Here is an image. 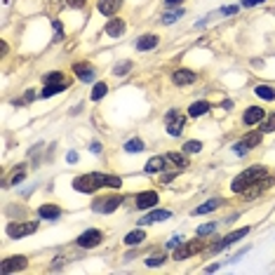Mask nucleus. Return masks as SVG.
I'll use <instances>...</instances> for the list:
<instances>
[{
	"label": "nucleus",
	"mask_w": 275,
	"mask_h": 275,
	"mask_svg": "<svg viewBox=\"0 0 275 275\" xmlns=\"http://www.w3.org/2000/svg\"><path fill=\"white\" fill-rule=\"evenodd\" d=\"M101 186H106V188H120L122 179L116 177V174H99V172H94V174H82V177L73 179V188L80 190V193H94V190H99Z\"/></svg>",
	"instance_id": "f257e3e1"
},
{
	"label": "nucleus",
	"mask_w": 275,
	"mask_h": 275,
	"mask_svg": "<svg viewBox=\"0 0 275 275\" xmlns=\"http://www.w3.org/2000/svg\"><path fill=\"white\" fill-rule=\"evenodd\" d=\"M266 177V170L263 167H250V170H244L242 174L233 179V193H242V190H250L252 186H257L261 183V179Z\"/></svg>",
	"instance_id": "f03ea898"
},
{
	"label": "nucleus",
	"mask_w": 275,
	"mask_h": 275,
	"mask_svg": "<svg viewBox=\"0 0 275 275\" xmlns=\"http://www.w3.org/2000/svg\"><path fill=\"white\" fill-rule=\"evenodd\" d=\"M165 125H167V132L174 136L181 134V129L186 127V116H181L179 111H170L165 116Z\"/></svg>",
	"instance_id": "7ed1b4c3"
},
{
	"label": "nucleus",
	"mask_w": 275,
	"mask_h": 275,
	"mask_svg": "<svg viewBox=\"0 0 275 275\" xmlns=\"http://www.w3.org/2000/svg\"><path fill=\"white\" fill-rule=\"evenodd\" d=\"M38 231V221H26V224H10L7 226V235L10 238H24V235H31V233Z\"/></svg>",
	"instance_id": "20e7f679"
},
{
	"label": "nucleus",
	"mask_w": 275,
	"mask_h": 275,
	"mask_svg": "<svg viewBox=\"0 0 275 275\" xmlns=\"http://www.w3.org/2000/svg\"><path fill=\"white\" fill-rule=\"evenodd\" d=\"M101 240H104V235H101V231H85L82 235H78V247H82V250H90V247H97V244H101Z\"/></svg>",
	"instance_id": "39448f33"
},
{
	"label": "nucleus",
	"mask_w": 275,
	"mask_h": 275,
	"mask_svg": "<svg viewBox=\"0 0 275 275\" xmlns=\"http://www.w3.org/2000/svg\"><path fill=\"white\" fill-rule=\"evenodd\" d=\"M202 247H205L202 240H193V242H188V244H181V247L174 252V259H177V261H183V259H188V257H193V254H198Z\"/></svg>",
	"instance_id": "423d86ee"
},
{
	"label": "nucleus",
	"mask_w": 275,
	"mask_h": 275,
	"mask_svg": "<svg viewBox=\"0 0 275 275\" xmlns=\"http://www.w3.org/2000/svg\"><path fill=\"white\" fill-rule=\"evenodd\" d=\"M118 207H120V198H101V200H97L92 205V209L99 214H111L116 212Z\"/></svg>",
	"instance_id": "0eeeda50"
},
{
	"label": "nucleus",
	"mask_w": 275,
	"mask_h": 275,
	"mask_svg": "<svg viewBox=\"0 0 275 275\" xmlns=\"http://www.w3.org/2000/svg\"><path fill=\"white\" fill-rule=\"evenodd\" d=\"M247 231H250V228H238V231H233V233H228L226 238L221 240V242H216L212 247V252H219V250H224V247H228V244H233V242H238L240 238H244V235H247Z\"/></svg>",
	"instance_id": "6e6552de"
},
{
	"label": "nucleus",
	"mask_w": 275,
	"mask_h": 275,
	"mask_svg": "<svg viewBox=\"0 0 275 275\" xmlns=\"http://www.w3.org/2000/svg\"><path fill=\"white\" fill-rule=\"evenodd\" d=\"M170 216H172L170 209H153V212H148L144 219H139V224L141 226H148V224H158V221H165V219H170Z\"/></svg>",
	"instance_id": "1a4fd4ad"
},
{
	"label": "nucleus",
	"mask_w": 275,
	"mask_h": 275,
	"mask_svg": "<svg viewBox=\"0 0 275 275\" xmlns=\"http://www.w3.org/2000/svg\"><path fill=\"white\" fill-rule=\"evenodd\" d=\"M26 268V259L24 257H10L3 261V266H0V270L3 273H14V270H24Z\"/></svg>",
	"instance_id": "9d476101"
},
{
	"label": "nucleus",
	"mask_w": 275,
	"mask_h": 275,
	"mask_svg": "<svg viewBox=\"0 0 275 275\" xmlns=\"http://www.w3.org/2000/svg\"><path fill=\"white\" fill-rule=\"evenodd\" d=\"M158 205V193L155 190H146V193H139L136 196V207L139 209H148Z\"/></svg>",
	"instance_id": "9b49d317"
},
{
	"label": "nucleus",
	"mask_w": 275,
	"mask_h": 275,
	"mask_svg": "<svg viewBox=\"0 0 275 275\" xmlns=\"http://www.w3.org/2000/svg\"><path fill=\"white\" fill-rule=\"evenodd\" d=\"M73 73L78 75L82 82H92V80H94V75H97V71H94L90 64H73Z\"/></svg>",
	"instance_id": "f8f14e48"
},
{
	"label": "nucleus",
	"mask_w": 275,
	"mask_h": 275,
	"mask_svg": "<svg viewBox=\"0 0 275 275\" xmlns=\"http://www.w3.org/2000/svg\"><path fill=\"white\" fill-rule=\"evenodd\" d=\"M198 75L193 73V71H186V68H179V71H174V75H172V80H174V85H190V82H196Z\"/></svg>",
	"instance_id": "ddd939ff"
},
{
	"label": "nucleus",
	"mask_w": 275,
	"mask_h": 275,
	"mask_svg": "<svg viewBox=\"0 0 275 275\" xmlns=\"http://www.w3.org/2000/svg\"><path fill=\"white\" fill-rule=\"evenodd\" d=\"M122 0H99V12L104 14V17H111V14H116L120 10Z\"/></svg>",
	"instance_id": "4468645a"
},
{
	"label": "nucleus",
	"mask_w": 275,
	"mask_h": 275,
	"mask_svg": "<svg viewBox=\"0 0 275 275\" xmlns=\"http://www.w3.org/2000/svg\"><path fill=\"white\" fill-rule=\"evenodd\" d=\"M263 108H259V106H250L247 108V113H244V118H242V122L244 125H257V122H261L263 120Z\"/></svg>",
	"instance_id": "2eb2a0df"
},
{
	"label": "nucleus",
	"mask_w": 275,
	"mask_h": 275,
	"mask_svg": "<svg viewBox=\"0 0 275 275\" xmlns=\"http://www.w3.org/2000/svg\"><path fill=\"white\" fill-rule=\"evenodd\" d=\"M106 33L113 38H120L122 33H125V21H122V19H111L108 26H106Z\"/></svg>",
	"instance_id": "dca6fc26"
},
{
	"label": "nucleus",
	"mask_w": 275,
	"mask_h": 275,
	"mask_svg": "<svg viewBox=\"0 0 275 275\" xmlns=\"http://www.w3.org/2000/svg\"><path fill=\"white\" fill-rule=\"evenodd\" d=\"M158 45V36H141L139 40H136V49L139 52H148V49H153Z\"/></svg>",
	"instance_id": "f3484780"
},
{
	"label": "nucleus",
	"mask_w": 275,
	"mask_h": 275,
	"mask_svg": "<svg viewBox=\"0 0 275 275\" xmlns=\"http://www.w3.org/2000/svg\"><path fill=\"white\" fill-rule=\"evenodd\" d=\"M38 214H40V219H59L61 216V209L54 207V205H43V207L38 209Z\"/></svg>",
	"instance_id": "a211bd4d"
},
{
	"label": "nucleus",
	"mask_w": 275,
	"mask_h": 275,
	"mask_svg": "<svg viewBox=\"0 0 275 275\" xmlns=\"http://www.w3.org/2000/svg\"><path fill=\"white\" fill-rule=\"evenodd\" d=\"M244 148H254V146H261V132H250V134H244L240 139Z\"/></svg>",
	"instance_id": "6ab92c4d"
},
{
	"label": "nucleus",
	"mask_w": 275,
	"mask_h": 275,
	"mask_svg": "<svg viewBox=\"0 0 275 275\" xmlns=\"http://www.w3.org/2000/svg\"><path fill=\"white\" fill-rule=\"evenodd\" d=\"M64 90H66V82H47L43 90V97H52V94H59Z\"/></svg>",
	"instance_id": "aec40b11"
},
{
	"label": "nucleus",
	"mask_w": 275,
	"mask_h": 275,
	"mask_svg": "<svg viewBox=\"0 0 275 275\" xmlns=\"http://www.w3.org/2000/svg\"><path fill=\"white\" fill-rule=\"evenodd\" d=\"M165 160H167V162H172V165H177L179 170H183V167L188 165V160L183 158L181 153H167V155H165Z\"/></svg>",
	"instance_id": "412c9836"
},
{
	"label": "nucleus",
	"mask_w": 275,
	"mask_h": 275,
	"mask_svg": "<svg viewBox=\"0 0 275 275\" xmlns=\"http://www.w3.org/2000/svg\"><path fill=\"white\" fill-rule=\"evenodd\" d=\"M165 162H167L165 158H151L146 162V172H148V174H155V172H160L162 167H165Z\"/></svg>",
	"instance_id": "4be33fe9"
},
{
	"label": "nucleus",
	"mask_w": 275,
	"mask_h": 275,
	"mask_svg": "<svg viewBox=\"0 0 275 275\" xmlns=\"http://www.w3.org/2000/svg\"><path fill=\"white\" fill-rule=\"evenodd\" d=\"M261 99H266V101H273L275 99V90L270 85H257V90H254Z\"/></svg>",
	"instance_id": "5701e85b"
},
{
	"label": "nucleus",
	"mask_w": 275,
	"mask_h": 275,
	"mask_svg": "<svg viewBox=\"0 0 275 275\" xmlns=\"http://www.w3.org/2000/svg\"><path fill=\"white\" fill-rule=\"evenodd\" d=\"M207 111H209V104H207V101H196V104L188 108V113H190L193 118H198V116H202V113H207Z\"/></svg>",
	"instance_id": "b1692460"
},
{
	"label": "nucleus",
	"mask_w": 275,
	"mask_h": 275,
	"mask_svg": "<svg viewBox=\"0 0 275 275\" xmlns=\"http://www.w3.org/2000/svg\"><path fill=\"white\" fill-rule=\"evenodd\" d=\"M221 205V200L219 198H214V200H209V202H205V205H200V207H196V214H207V212H214V209Z\"/></svg>",
	"instance_id": "393cba45"
},
{
	"label": "nucleus",
	"mask_w": 275,
	"mask_h": 275,
	"mask_svg": "<svg viewBox=\"0 0 275 275\" xmlns=\"http://www.w3.org/2000/svg\"><path fill=\"white\" fill-rule=\"evenodd\" d=\"M141 240H146V235H144V231H132L125 235V242L127 244H139Z\"/></svg>",
	"instance_id": "a878e982"
},
{
	"label": "nucleus",
	"mask_w": 275,
	"mask_h": 275,
	"mask_svg": "<svg viewBox=\"0 0 275 275\" xmlns=\"http://www.w3.org/2000/svg\"><path fill=\"white\" fill-rule=\"evenodd\" d=\"M125 151H132V153L144 151V141L141 139H129L127 144H125Z\"/></svg>",
	"instance_id": "bb28decb"
},
{
	"label": "nucleus",
	"mask_w": 275,
	"mask_h": 275,
	"mask_svg": "<svg viewBox=\"0 0 275 275\" xmlns=\"http://www.w3.org/2000/svg\"><path fill=\"white\" fill-rule=\"evenodd\" d=\"M106 92H108V87H106V82H97V85H94V90H92V99L97 101V99H101V97H104Z\"/></svg>",
	"instance_id": "cd10ccee"
},
{
	"label": "nucleus",
	"mask_w": 275,
	"mask_h": 275,
	"mask_svg": "<svg viewBox=\"0 0 275 275\" xmlns=\"http://www.w3.org/2000/svg\"><path fill=\"white\" fill-rule=\"evenodd\" d=\"M129 68H132V61H120V64L116 66V75H125Z\"/></svg>",
	"instance_id": "c85d7f7f"
},
{
	"label": "nucleus",
	"mask_w": 275,
	"mask_h": 275,
	"mask_svg": "<svg viewBox=\"0 0 275 275\" xmlns=\"http://www.w3.org/2000/svg\"><path fill=\"white\" fill-rule=\"evenodd\" d=\"M261 129H263V132H275V113H273V116H268V120L261 125Z\"/></svg>",
	"instance_id": "c756f323"
},
{
	"label": "nucleus",
	"mask_w": 275,
	"mask_h": 275,
	"mask_svg": "<svg viewBox=\"0 0 275 275\" xmlns=\"http://www.w3.org/2000/svg\"><path fill=\"white\" fill-rule=\"evenodd\" d=\"M181 10H174V12H170V14H165V17H162V21H165V24H172V21H177L179 17H181Z\"/></svg>",
	"instance_id": "7c9ffc66"
},
{
	"label": "nucleus",
	"mask_w": 275,
	"mask_h": 275,
	"mask_svg": "<svg viewBox=\"0 0 275 275\" xmlns=\"http://www.w3.org/2000/svg\"><path fill=\"white\" fill-rule=\"evenodd\" d=\"M202 148V144L200 141H188V144H186V146H183V151H188V153H198Z\"/></svg>",
	"instance_id": "2f4dec72"
},
{
	"label": "nucleus",
	"mask_w": 275,
	"mask_h": 275,
	"mask_svg": "<svg viewBox=\"0 0 275 275\" xmlns=\"http://www.w3.org/2000/svg\"><path fill=\"white\" fill-rule=\"evenodd\" d=\"M165 261V254H153L151 259H146V263L148 266H160V263Z\"/></svg>",
	"instance_id": "473e14b6"
},
{
	"label": "nucleus",
	"mask_w": 275,
	"mask_h": 275,
	"mask_svg": "<svg viewBox=\"0 0 275 275\" xmlns=\"http://www.w3.org/2000/svg\"><path fill=\"white\" fill-rule=\"evenodd\" d=\"M61 80H64V75H61L59 71H57V73H47V75H45V82H61Z\"/></svg>",
	"instance_id": "72a5a7b5"
},
{
	"label": "nucleus",
	"mask_w": 275,
	"mask_h": 275,
	"mask_svg": "<svg viewBox=\"0 0 275 275\" xmlns=\"http://www.w3.org/2000/svg\"><path fill=\"white\" fill-rule=\"evenodd\" d=\"M214 228H216V226H214V224H207V226H200V228H198V235H205V233H212Z\"/></svg>",
	"instance_id": "f704fd0d"
},
{
	"label": "nucleus",
	"mask_w": 275,
	"mask_h": 275,
	"mask_svg": "<svg viewBox=\"0 0 275 275\" xmlns=\"http://www.w3.org/2000/svg\"><path fill=\"white\" fill-rule=\"evenodd\" d=\"M259 3H266V0H242V7H254Z\"/></svg>",
	"instance_id": "c9c22d12"
},
{
	"label": "nucleus",
	"mask_w": 275,
	"mask_h": 275,
	"mask_svg": "<svg viewBox=\"0 0 275 275\" xmlns=\"http://www.w3.org/2000/svg\"><path fill=\"white\" fill-rule=\"evenodd\" d=\"M66 3H68L71 7H82V5L87 3V0H66Z\"/></svg>",
	"instance_id": "e433bc0d"
},
{
	"label": "nucleus",
	"mask_w": 275,
	"mask_h": 275,
	"mask_svg": "<svg viewBox=\"0 0 275 275\" xmlns=\"http://www.w3.org/2000/svg\"><path fill=\"white\" fill-rule=\"evenodd\" d=\"M90 151H94V153H101V144H99V141H94V144H90Z\"/></svg>",
	"instance_id": "4c0bfd02"
},
{
	"label": "nucleus",
	"mask_w": 275,
	"mask_h": 275,
	"mask_svg": "<svg viewBox=\"0 0 275 275\" xmlns=\"http://www.w3.org/2000/svg\"><path fill=\"white\" fill-rule=\"evenodd\" d=\"M66 160H68V162H75V160H78V153H75V151H71V153H68V155H66Z\"/></svg>",
	"instance_id": "58836bf2"
},
{
	"label": "nucleus",
	"mask_w": 275,
	"mask_h": 275,
	"mask_svg": "<svg viewBox=\"0 0 275 275\" xmlns=\"http://www.w3.org/2000/svg\"><path fill=\"white\" fill-rule=\"evenodd\" d=\"M54 33H57V38L64 36V33H61V24H59V21H54Z\"/></svg>",
	"instance_id": "ea45409f"
},
{
	"label": "nucleus",
	"mask_w": 275,
	"mask_h": 275,
	"mask_svg": "<svg viewBox=\"0 0 275 275\" xmlns=\"http://www.w3.org/2000/svg\"><path fill=\"white\" fill-rule=\"evenodd\" d=\"M21 179H24V172H19V174H14L12 183H19V181H21Z\"/></svg>",
	"instance_id": "a19ab883"
},
{
	"label": "nucleus",
	"mask_w": 275,
	"mask_h": 275,
	"mask_svg": "<svg viewBox=\"0 0 275 275\" xmlns=\"http://www.w3.org/2000/svg\"><path fill=\"white\" fill-rule=\"evenodd\" d=\"M181 0H167V5H179Z\"/></svg>",
	"instance_id": "79ce46f5"
}]
</instances>
